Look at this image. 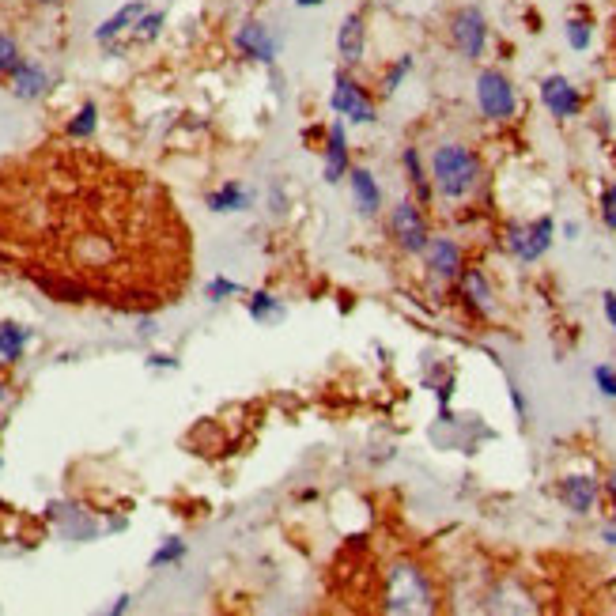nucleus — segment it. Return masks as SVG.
<instances>
[{"instance_id": "9d476101", "label": "nucleus", "mask_w": 616, "mask_h": 616, "mask_svg": "<svg viewBox=\"0 0 616 616\" xmlns=\"http://www.w3.org/2000/svg\"><path fill=\"white\" fill-rule=\"evenodd\" d=\"M148 12V4L144 0H129L125 8H118L114 16L106 19V23H99V31H95V42L99 46H106V50L114 53V46H118L121 35H129V42H133V31H137L140 16Z\"/></svg>"}, {"instance_id": "473e14b6", "label": "nucleus", "mask_w": 616, "mask_h": 616, "mask_svg": "<svg viewBox=\"0 0 616 616\" xmlns=\"http://www.w3.org/2000/svg\"><path fill=\"white\" fill-rule=\"evenodd\" d=\"M148 367H178V363H174V356H152Z\"/></svg>"}, {"instance_id": "b1692460", "label": "nucleus", "mask_w": 616, "mask_h": 616, "mask_svg": "<svg viewBox=\"0 0 616 616\" xmlns=\"http://www.w3.org/2000/svg\"><path fill=\"white\" fill-rule=\"evenodd\" d=\"M163 23H167V16L148 8V12L140 16L137 31H133V42H155V38H159V31H163Z\"/></svg>"}, {"instance_id": "1a4fd4ad", "label": "nucleus", "mask_w": 616, "mask_h": 616, "mask_svg": "<svg viewBox=\"0 0 616 616\" xmlns=\"http://www.w3.org/2000/svg\"><path fill=\"white\" fill-rule=\"evenodd\" d=\"M507 242H511V250L522 261H537L552 246V220L541 216V220L533 223H518V227H511V239Z\"/></svg>"}, {"instance_id": "e433bc0d", "label": "nucleus", "mask_w": 616, "mask_h": 616, "mask_svg": "<svg viewBox=\"0 0 616 616\" xmlns=\"http://www.w3.org/2000/svg\"><path fill=\"white\" fill-rule=\"evenodd\" d=\"M0 401H4V386H0Z\"/></svg>"}, {"instance_id": "423d86ee", "label": "nucleus", "mask_w": 616, "mask_h": 616, "mask_svg": "<svg viewBox=\"0 0 616 616\" xmlns=\"http://www.w3.org/2000/svg\"><path fill=\"white\" fill-rule=\"evenodd\" d=\"M450 38L462 57L477 61L484 46H488V23H484V12L480 8H458L454 19H450Z\"/></svg>"}, {"instance_id": "393cba45", "label": "nucleus", "mask_w": 616, "mask_h": 616, "mask_svg": "<svg viewBox=\"0 0 616 616\" xmlns=\"http://www.w3.org/2000/svg\"><path fill=\"white\" fill-rule=\"evenodd\" d=\"M186 556V541H178V537H171L167 545H159V552H155L152 560H148V567H167V564H178Z\"/></svg>"}, {"instance_id": "f03ea898", "label": "nucleus", "mask_w": 616, "mask_h": 616, "mask_svg": "<svg viewBox=\"0 0 616 616\" xmlns=\"http://www.w3.org/2000/svg\"><path fill=\"white\" fill-rule=\"evenodd\" d=\"M431 178H435V189L443 197L462 201L480 178L477 155L469 152V148H462V144H443V148H435V155H431Z\"/></svg>"}, {"instance_id": "7c9ffc66", "label": "nucleus", "mask_w": 616, "mask_h": 616, "mask_svg": "<svg viewBox=\"0 0 616 616\" xmlns=\"http://www.w3.org/2000/svg\"><path fill=\"white\" fill-rule=\"evenodd\" d=\"M594 382L601 386V394L605 397H616V371L613 367H598V371H594Z\"/></svg>"}, {"instance_id": "2f4dec72", "label": "nucleus", "mask_w": 616, "mask_h": 616, "mask_svg": "<svg viewBox=\"0 0 616 616\" xmlns=\"http://www.w3.org/2000/svg\"><path fill=\"white\" fill-rule=\"evenodd\" d=\"M605 318L613 322V329H616V295L613 291H605Z\"/></svg>"}, {"instance_id": "c9c22d12", "label": "nucleus", "mask_w": 616, "mask_h": 616, "mask_svg": "<svg viewBox=\"0 0 616 616\" xmlns=\"http://www.w3.org/2000/svg\"><path fill=\"white\" fill-rule=\"evenodd\" d=\"M38 4H57V0H38Z\"/></svg>"}, {"instance_id": "a878e982", "label": "nucleus", "mask_w": 616, "mask_h": 616, "mask_svg": "<svg viewBox=\"0 0 616 616\" xmlns=\"http://www.w3.org/2000/svg\"><path fill=\"white\" fill-rule=\"evenodd\" d=\"M239 284L235 280H227V276H216V280H208L205 288V299H212V303H223V299H231V295H239Z\"/></svg>"}, {"instance_id": "cd10ccee", "label": "nucleus", "mask_w": 616, "mask_h": 616, "mask_svg": "<svg viewBox=\"0 0 616 616\" xmlns=\"http://www.w3.org/2000/svg\"><path fill=\"white\" fill-rule=\"evenodd\" d=\"M567 42H571L575 50H586V46H590V23H586V19H571V23H567Z\"/></svg>"}, {"instance_id": "5701e85b", "label": "nucleus", "mask_w": 616, "mask_h": 616, "mask_svg": "<svg viewBox=\"0 0 616 616\" xmlns=\"http://www.w3.org/2000/svg\"><path fill=\"white\" fill-rule=\"evenodd\" d=\"M405 174H409L416 197H420V201H428L431 189H428V178H424V167H420V155H416V148H405Z\"/></svg>"}, {"instance_id": "f3484780", "label": "nucleus", "mask_w": 616, "mask_h": 616, "mask_svg": "<svg viewBox=\"0 0 616 616\" xmlns=\"http://www.w3.org/2000/svg\"><path fill=\"white\" fill-rule=\"evenodd\" d=\"M250 205H254V193L242 182H223L216 193H208V208L212 212H246Z\"/></svg>"}, {"instance_id": "c756f323", "label": "nucleus", "mask_w": 616, "mask_h": 616, "mask_svg": "<svg viewBox=\"0 0 616 616\" xmlns=\"http://www.w3.org/2000/svg\"><path fill=\"white\" fill-rule=\"evenodd\" d=\"M601 220L609 231H616V186H609L601 193Z\"/></svg>"}, {"instance_id": "f257e3e1", "label": "nucleus", "mask_w": 616, "mask_h": 616, "mask_svg": "<svg viewBox=\"0 0 616 616\" xmlns=\"http://www.w3.org/2000/svg\"><path fill=\"white\" fill-rule=\"evenodd\" d=\"M0 246L38 250L57 265L35 280H69L125 310L167 303L159 269L186 273V231L167 193L148 178L27 174L0 178ZM167 276V273H163Z\"/></svg>"}, {"instance_id": "ddd939ff", "label": "nucleus", "mask_w": 616, "mask_h": 616, "mask_svg": "<svg viewBox=\"0 0 616 616\" xmlns=\"http://www.w3.org/2000/svg\"><path fill=\"white\" fill-rule=\"evenodd\" d=\"M352 171V159H348V137H344V125L333 121L329 125V140H326V182H344Z\"/></svg>"}, {"instance_id": "bb28decb", "label": "nucleus", "mask_w": 616, "mask_h": 616, "mask_svg": "<svg viewBox=\"0 0 616 616\" xmlns=\"http://www.w3.org/2000/svg\"><path fill=\"white\" fill-rule=\"evenodd\" d=\"M19 61H23V57H19L16 38H12V35H0V76H4V72L16 69Z\"/></svg>"}, {"instance_id": "6e6552de", "label": "nucleus", "mask_w": 616, "mask_h": 616, "mask_svg": "<svg viewBox=\"0 0 616 616\" xmlns=\"http://www.w3.org/2000/svg\"><path fill=\"white\" fill-rule=\"evenodd\" d=\"M235 50L250 61H261V65H273L276 53H280V42L276 35L261 23V19H246L239 31H235Z\"/></svg>"}, {"instance_id": "f8f14e48", "label": "nucleus", "mask_w": 616, "mask_h": 616, "mask_svg": "<svg viewBox=\"0 0 616 616\" xmlns=\"http://www.w3.org/2000/svg\"><path fill=\"white\" fill-rule=\"evenodd\" d=\"M541 99L552 110V118H575L582 106L579 91L567 84L564 76H548L545 84H541Z\"/></svg>"}, {"instance_id": "dca6fc26", "label": "nucleus", "mask_w": 616, "mask_h": 616, "mask_svg": "<svg viewBox=\"0 0 616 616\" xmlns=\"http://www.w3.org/2000/svg\"><path fill=\"white\" fill-rule=\"evenodd\" d=\"M348 178H352L356 208H360L363 216H378V212H382V189H378V182L371 178V171H367V167H352Z\"/></svg>"}, {"instance_id": "a211bd4d", "label": "nucleus", "mask_w": 616, "mask_h": 616, "mask_svg": "<svg viewBox=\"0 0 616 616\" xmlns=\"http://www.w3.org/2000/svg\"><path fill=\"white\" fill-rule=\"evenodd\" d=\"M560 496H564V503L575 514H586L594 507V499H598V484L590 477H567L564 488H560Z\"/></svg>"}, {"instance_id": "4468645a", "label": "nucleus", "mask_w": 616, "mask_h": 616, "mask_svg": "<svg viewBox=\"0 0 616 616\" xmlns=\"http://www.w3.org/2000/svg\"><path fill=\"white\" fill-rule=\"evenodd\" d=\"M363 50H367V27H363V16H348L337 31V53H341L344 65H356L363 61Z\"/></svg>"}, {"instance_id": "412c9836", "label": "nucleus", "mask_w": 616, "mask_h": 616, "mask_svg": "<svg viewBox=\"0 0 616 616\" xmlns=\"http://www.w3.org/2000/svg\"><path fill=\"white\" fill-rule=\"evenodd\" d=\"M462 288H465V295H469V303L477 310H492V291H488V284H484V276L477 273V269H469V273L462 276Z\"/></svg>"}, {"instance_id": "0eeeda50", "label": "nucleus", "mask_w": 616, "mask_h": 616, "mask_svg": "<svg viewBox=\"0 0 616 616\" xmlns=\"http://www.w3.org/2000/svg\"><path fill=\"white\" fill-rule=\"evenodd\" d=\"M390 231H394L397 246L405 250V254H424L428 250V223L420 216V208L412 205V201H401L394 208V216H390Z\"/></svg>"}, {"instance_id": "72a5a7b5", "label": "nucleus", "mask_w": 616, "mask_h": 616, "mask_svg": "<svg viewBox=\"0 0 616 616\" xmlns=\"http://www.w3.org/2000/svg\"><path fill=\"white\" fill-rule=\"evenodd\" d=\"M129 601H133V598H129V594H125V598H118V605H114L110 613H114V616H121V613H125V609H129Z\"/></svg>"}, {"instance_id": "6ab92c4d", "label": "nucleus", "mask_w": 616, "mask_h": 616, "mask_svg": "<svg viewBox=\"0 0 616 616\" xmlns=\"http://www.w3.org/2000/svg\"><path fill=\"white\" fill-rule=\"evenodd\" d=\"M31 341V329L19 326V322H0V367L4 363H16L23 356V348Z\"/></svg>"}, {"instance_id": "20e7f679", "label": "nucleus", "mask_w": 616, "mask_h": 616, "mask_svg": "<svg viewBox=\"0 0 616 616\" xmlns=\"http://www.w3.org/2000/svg\"><path fill=\"white\" fill-rule=\"evenodd\" d=\"M333 110H337L344 121H352V125H371V121H375V103H371V95H367L348 72H337V80H333Z\"/></svg>"}, {"instance_id": "aec40b11", "label": "nucleus", "mask_w": 616, "mask_h": 616, "mask_svg": "<svg viewBox=\"0 0 616 616\" xmlns=\"http://www.w3.org/2000/svg\"><path fill=\"white\" fill-rule=\"evenodd\" d=\"M246 310H250V318H254V322H276V318H284V303L273 299L269 291H257V295H250Z\"/></svg>"}, {"instance_id": "9b49d317", "label": "nucleus", "mask_w": 616, "mask_h": 616, "mask_svg": "<svg viewBox=\"0 0 616 616\" xmlns=\"http://www.w3.org/2000/svg\"><path fill=\"white\" fill-rule=\"evenodd\" d=\"M8 87H12L16 99L35 103V99H42L50 91V72L42 69V65H35V61H19L16 69L8 72Z\"/></svg>"}, {"instance_id": "c85d7f7f", "label": "nucleus", "mask_w": 616, "mask_h": 616, "mask_svg": "<svg viewBox=\"0 0 616 616\" xmlns=\"http://www.w3.org/2000/svg\"><path fill=\"white\" fill-rule=\"evenodd\" d=\"M409 72H412V57H401L394 69L386 72V87H382V91H386V95H394L397 87H401V80H405Z\"/></svg>"}, {"instance_id": "f704fd0d", "label": "nucleus", "mask_w": 616, "mask_h": 616, "mask_svg": "<svg viewBox=\"0 0 616 616\" xmlns=\"http://www.w3.org/2000/svg\"><path fill=\"white\" fill-rule=\"evenodd\" d=\"M295 4H299V8H318L322 0H295Z\"/></svg>"}, {"instance_id": "39448f33", "label": "nucleus", "mask_w": 616, "mask_h": 616, "mask_svg": "<svg viewBox=\"0 0 616 616\" xmlns=\"http://www.w3.org/2000/svg\"><path fill=\"white\" fill-rule=\"evenodd\" d=\"M477 103L484 110V118L507 121L514 114V87L503 72L488 69L477 76Z\"/></svg>"}, {"instance_id": "2eb2a0df", "label": "nucleus", "mask_w": 616, "mask_h": 616, "mask_svg": "<svg viewBox=\"0 0 616 616\" xmlns=\"http://www.w3.org/2000/svg\"><path fill=\"white\" fill-rule=\"evenodd\" d=\"M424 257H428L431 273L443 276V280H450V276L462 273V250H458L450 239H431L428 250H424Z\"/></svg>"}, {"instance_id": "7ed1b4c3", "label": "nucleus", "mask_w": 616, "mask_h": 616, "mask_svg": "<svg viewBox=\"0 0 616 616\" xmlns=\"http://www.w3.org/2000/svg\"><path fill=\"white\" fill-rule=\"evenodd\" d=\"M428 601H431V590L416 567H397L394 575H390V594H386V609L390 613L428 609Z\"/></svg>"}, {"instance_id": "4be33fe9", "label": "nucleus", "mask_w": 616, "mask_h": 616, "mask_svg": "<svg viewBox=\"0 0 616 616\" xmlns=\"http://www.w3.org/2000/svg\"><path fill=\"white\" fill-rule=\"evenodd\" d=\"M95 125H99V106L84 103L80 110H76V118L69 121V129H65V133H69L72 140H87L91 133H95Z\"/></svg>"}]
</instances>
